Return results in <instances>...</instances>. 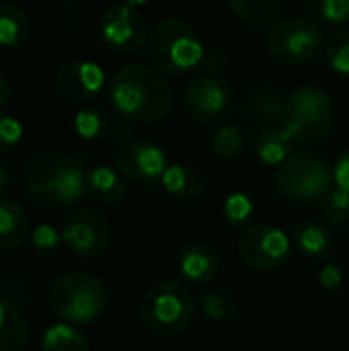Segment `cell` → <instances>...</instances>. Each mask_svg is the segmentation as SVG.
I'll return each instance as SVG.
<instances>
[{"label":"cell","instance_id":"obj_1","mask_svg":"<svg viewBox=\"0 0 349 351\" xmlns=\"http://www.w3.org/2000/svg\"><path fill=\"white\" fill-rule=\"evenodd\" d=\"M109 101L128 121L156 123L171 113L173 90L154 66L128 64L109 80Z\"/></svg>","mask_w":349,"mask_h":351},{"label":"cell","instance_id":"obj_2","mask_svg":"<svg viewBox=\"0 0 349 351\" xmlns=\"http://www.w3.org/2000/svg\"><path fill=\"white\" fill-rule=\"evenodd\" d=\"M204 43L197 31L183 19H163L150 33L148 56L156 70L181 76L195 70L204 58Z\"/></svg>","mask_w":349,"mask_h":351},{"label":"cell","instance_id":"obj_3","mask_svg":"<svg viewBox=\"0 0 349 351\" xmlns=\"http://www.w3.org/2000/svg\"><path fill=\"white\" fill-rule=\"evenodd\" d=\"M331 165L315 152H292L274 173V191L290 202L313 204L325 199L333 187Z\"/></svg>","mask_w":349,"mask_h":351},{"label":"cell","instance_id":"obj_4","mask_svg":"<svg viewBox=\"0 0 349 351\" xmlns=\"http://www.w3.org/2000/svg\"><path fill=\"white\" fill-rule=\"evenodd\" d=\"M195 315V298L181 282H158L146 290L140 302V317L146 329L173 337L185 331Z\"/></svg>","mask_w":349,"mask_h":351},{"label":"cell","instance_id":"obj_5","mask_svg":"<svg viewBox=\"0 0 349 351\" xmlns=\"http://www.w3.org/2000/svg\"><path fill=\"white\" fill-rule=\"evenodd\" d=\"M49 308L64 323H93L105 308L103 284L91 274H66L49 288Z\"/></svg>","mask_w":349,"mask_h":351},{"label":"cell","instance_id":"obj_6","mask_svg":"<svg viewBox=\"0 0 349 351\" xmlns=\"http://www.w3.org/2000/svg\"><path fill=\"white\" fill-rule=\"evenodd\" d=\"M335 123L333 99L317 86H300L288 95L284 128L294 140L313 144L325 140Z\"/></svg>","mask_w":349,"mask_h":351},{"label":"cell","instance_id":"obj_7","mask_svg":"<svg viewBox=\"0 0 349 351\" xmlns=\"http://www.w3.org/2000/svg\"><path fill=\"white\" fill-rule=\"evenodd\" d=\"M267 53L286 66H302L325 47L323 31L309 19L290 16L278 21L265 37Z\"/></svg>","mask_w":349,"mask_h":351},{"label":"cell","instance_id":"obj_8","mask_svg":"<svg viewBox=\"0 0 349 351\" xmlns=\"http://www.w3.org/2000/svg\"><path fill=\"white\" fill-rule=\"evenodd\" d=\"M239 255L255 271H276L288 263L292 243L284 230L272 224H255L239 237Z\"/></svg>","mask_w":349,"mask_h":351},{"label":"cell","instance_id":"obj_9","mask_svg":"<svg viewBox=\"0 0 349 351\" xmlns=\"http://www.w3.org/2000/svg\"><path fill=\"white\" fill-rule=\"evenodd\" d=\"M234 105L232 86L214 74L193 78L183 93V107L193 121L214 123L224 119Z\"/></svg>","mask_w":349,"mask_h":351},{"label":"cell","instance_id":"obj_10","mask_svg":"<svg viewBox=\"0 0 349 351\" xmlns=\"http://www.w3.org/2000/svg\"><path fill=\"white\" fill-rule=\"evenodd\" d=\"M62 241L80 259H97L111 245V228L95 210H74L62 224Z\"/></svg>","mask_w":349,"mask_h":351},{"label":"cell","instance_id":"obj_11","mask_svg":"<svg viewBox=\"0 0 349 351\" xmlns=\"http://www.w3.org/2000/svg\"><path fill=\"white\" fill-rule=\"evenodd\" d=\"M101 37L109 49L134 56L148 43V27L134 6L111 4L101 16Z\"/></svg>","mask_w":349,"mask_h":351},{"label":"cell","instance_id":"obj_12","mask_svg":"<svg viewBox=\"0 0 349 351\" xmlns=\"http://www.w3.org/2000/svg\"><path fill=\"white\" fill-rule=\"evenodd\" d=\"M115 167L117 171L144 185V187H156L163 181V175L167 171V154L160 146L146 142V140H130L123 142L115 150Z\"/></svg>","mask_w":349,"mask_h":351},{"label":"cell","instance_id":"obj_13","mask_svg":"<svg viewBox=\"0 0 349 351\" xmlns=\"http://www.w3.org/2000/svg\"><path fill=\"white\" fill-rule=\"evenodd\" d=\"M105 84V72L99 64L88 60H76L64 64L56 74L58 95L74 105L88 103L95 99Z\"/></svg>","mask_w":349,"mask_h":351},{"label":"cell","instance_id":"obj_14","mask_svg":"<svg viewBox=\"0 0 349 351\" xmlns=\"http://www.w3.org/2000/svg\"><path fill=\"white\" fill-rule=\"evenodd\" d=\"M74 160L70 154L62 152H43L37 154L27 171H25V187L33 204L45 210H56L53 208V187L62 173L68 169V165Z\"/></svg>","mask_w":349,"mask_h":351},{"label":"cell","instance_id":"obj_15","mask_svg":"<svg viewBox=\"0 0 349 351\" xmlns=\"http://www.w3.org/2000/svg\"><path fill=\"white\" fill-rule=\"evenodd\" d=\"M220 267L218 251L206 243H193L183 249L179 257V271L189 286H206L210 284Z\"/></svg>","mask_w":349,"mask_h":351},{"label":"cell","instance_id":"obj_16","mask_svg":"<svg viewBox=\"0 0 349 351\" xmlns=\"http://www.w3.org/2000/svg\"><path fill=\"white\" fill-rule=\"evenodd\" d=\"M294 136L284 128V123L263 125L255 138V152L261 162L280 167L294 148Z\"/></svg>","mask_w":349,"mask_h":351},{"label":"cell","instance_id":"obj_17","mask_svg":"<svg viewBox=\"0 0 349 351\" xmlns=\"http://www.w3.org/2000/svg\"><path fill=\"white\" fill-rule=\"evenodd\" d=\"M128 187L119 171L111 167H88L86 169V193L101 204H117L123 199Z\"/></svg>","mask_w":349,"mask_h":351},{"label":"cell","instance_id":"obj_18","mask_svg":"<svg viewBox=\"0 0 349 351\" xmlns=\"http://www.w3.org/2000/svg\"><path fill=\"white\" fill-rule=\"evenodd\" d=\"M294 247L311 259H325L331 255L335 243L327 226H323L317 220H302L296 224L294 234H292Z\"/></svg>","mask_w":349,"mask_h":351},{"label":"cell","instance_id":"obj_19","mask_svg":"<svg viewBox=\"0 0 349 351\" xmlns=\"http://www.w3.org/2000/svg\"><path fill=\"white\" fill-rule=\"evenodd\" d=\"M286 103H288V95L284 90L263 86V88H255L247 97V111L253 119L265 125L284 123Z\"/></svg>","mask_w":349,"mask_h":351},{"label":"cell","instance_id":"obj_20","mask_svg":"<svg viewBox=\"0 0 349 351\" xmlns=\"http://www.w3.org/2000/svg\"><path fill=\"white\" fill-rule=\"evenodd\" d=\"M29 237V216L12 199H0V249H16Z\"/></svg>","mask_w":349,"mask_h":351},{"label":"cell","instance_id":"obj_21","mask_svg":"<svg viewBox=\"0 0 349 351\" xmlns=\"http://www.w3.org/2000/svg\"><path fill=\"white\" fill-rule=\"evenodd\" d=\"M29 337V325L19 306L0 298V351H21Z\"/></svg>","mask_w":349,"mask_h":351},{"label":"cell","instance_id":"obj_22","mask_svg":"<svg viewBox=\"0 0 349 351\" xmlns=\"http://www.w3.org/2000/svg\"><path fill=\"white\" fill-rule=\"evenodd\" d=\"M160 183L177 199H195L204 193V177L191 165H169Z\"/></svg>","mask_w":349,"mask_h":351},{"label":"cell","instance_id":"obj_23","mask_svg":"<svg viewBox=\"0 0 349 351\" xmlns=\"http://www.w3.org/2000/svg\"><path fill=\"white\" fill-rule=\"evenodd\" d=\"M210 150L220 160H239L247 150V136L239 125L222 123L210 136Z\"/></svg>","mask_w":349,"mask_h":351},{"label":"cell","instance_id":"obj_24","mask_svg":"<svg viewBox=\"0 0 349 351\" xmlns=\"http://www.w3.org/2000/svg\"><path fill=\"white\" fill-rule=\"evenodd\" d=\"M29 37V16L16 4L0 6V45L8 49L21 47Z\"/></svg>","mask_w":349,"mask_h":351},{"label":"cell","instance_id":"obj_25","mask_svg":"<svg viewBox=\"0 0 349 351\" xmlns=\"http://www.w3.org/2000/svg\"><path fill=\"white\" fill-rule=\"evenodd\" d=\"M228 8L239 21L263 27L278 19L282 10V0H228Z\"/></svg>","mask_w":349,"mask_h":351},{"label":"cell","instance_id":"obj_26","mask_svg":"<svg viewBox=\"0 0 349 351\" xmlns=\"http://www.w3.org/2000/svg\"><path fill=\"white\" fill-rule=\"evenodd\" d=\"M39 351H91V348L86 337L70 323H56L43 333Z\"/></svg>","mask_w":349,"mask_h":351},{"label":"cell","instance_id":"obj_27","mask_svg":"<svg viewBox=\"0 0 349 351\" xmlns=\"http://www.w3.org/2000/svg\"><path fill=\"white\" fill-rule=\"evenodd\" d=\"M111 113L101 107V105H88L82 107L76 115H74V132L84 138V140H97L103 138L109 130H111Z\"/></svg>","mask_w":349,"mask_h":351},{"label":"cell","instance_id":"obj_28","mask_svg":"<svg viewBox=\"0 0 349 351\" xmlns=\"http://www.w3.org/2000/svg\"><path fill=\"white\" fill-rule=\"evenodd\" d=\"M200 306H202L204 315L210 321H216V323H228L239 313L237 298L232 294H228L226 290H210V292H206L202 296Z\"/></svg>","mask_w":349,"mask_h":351},{"label":"cell","instance_id":"obj_29","mask_svg":"<svg viewBox=\"0 0 349 351\" xmlns=\"http://www.w3.org/2000/svg\"><path fill=\"white\" fill-rule=\"evenodd\" d=\"M306 10L321 23L337 25L349 19V0H304Z\"/></svg>","mask_w":349,"mask_h":351},{"label":"cell","instance_id":"obj_30","mask_svg":"<svg viewBox=\"0 0 349 351\" xmlns=\"http://www.w3.org/2000/svg\"><path fill=\"white\" fill-rule=\"evenodd\" d=\"M327 64L337 74H349V29H339L331 35L325 47Z\"/></svg>","mask_w":349,"mask_h":351},{"label":"cell","instance_id":"obj_31","mask_svg":"<svg viewBox=\"0 0 349 351\" xmlns=\"http://www.w3.org/2000/svg\"><path fill=\"white\" fill-rule=\"evenodd\" d=\"M323 218L331 226H344L349 220V191L335 187L323 199Z\"/></svg>","mask_w":349,"mask_h":351},{"label":"cell","instance_id":"obj_32","mask_svg":"<svg viewBox=\"0 0 349 351\" xmlns=\"http://www.w3.org/2000/svg\"><path fill=\"white\" fill-rule=\"evenodd\" d=\"M253 216V202L245 193H232L224 202V218L232 226L245 224Z\"/></svg>","mask_w":349,"mask_h":351},{"label":"cell","instance_id":"obj_33","mask_svg":"<svg viewBox=\"0 0 349 351\" xmlns=\"http://www.w3.org/2000/svg\"><path fill=\"white\" fill-rule=\"evenodd\" d=\"M62 232H58L53 226L49 224H41L33 230L31 234V245L37 253L41 255H51L58 251V247L62 245Z\"/></svg>","mask_w":349,"mask_h":351},{"label":"cell","instance_id":"obj_34","mask_svg":"<svg viewBox=\"0 0 349 351\" xmlns=\"http://www.w3.org/2000/svg\"><path fill=\"white\" fill-rule=\"evenodd\" d=\"M23 140V125L10 115H0V154L16 150Z\"/></svg>","mask_w":349,"mask_h":351},{"label":"cell","instance_id":"obj_35","mask_svg":"<svg viewBox=\"0 0 349 351\" xmlns=\"http://www.w3.org/2000/svg\"><path fill=\"white\" fill-rule=\"evenodd\" d=\"M228 64H230V58H228V53H226L222 47L214 45V47H210V49L204 51L202 66H204L210 74L218 76L220 72H224V70L228 68Z\"/></svg>","mask_w":349,"mask_h":351},{"label":"cell","instance_id":"obj_36","mask_svg":"<svg viewBox=\"0 0 349 351\" xmlns=\"http://www.w3.org/2000/svg\"><path fill=\"white\" fill-rule=\"evenodd\" d=\"M344 280H346V276H344V271H341L337 265H327V267L319 274L321 286H323L325 290H329V292H337V290L344 286Z\"/></svg>","mask_w":349,"mask_h":351},{"label":"cell","instance_id":"obj_37","mask_svg":"<svg viewBox=\"0 0 349 351\" xmlns=\"http://www.w3.org/2000/svg\"><path fill=\"white\" fill-rule=\"evenodd\" d=\"M333 181H335V187L349 191V150H346L337 158V162L333 167Z\"/></svg>","mask_w":349,"mask_h":351},{"label":"cell","instance_id":"obj_38","mask_svg":"<svg viewBox=\"0 0 349 351\" xmlns=\"http://www.w3.org/2000/svg\"><path fill=\"white\" fill-rule=\"evenodd\" d=\"M10 84H8V80H6V76L0 72V107H4L8 101H10Z\"/></svg>","mask_w":349,"mask_h":351},{"label":"cell","instance_id":"obj_39","mask_svg":"<svg viewBox=\"0 0 349 351\" xmlns=\"http://www.w3.org/2000/svg\"><path fill=\"white\" fill-rule=\"evenodd\" d=\"M10 171L4 165H0V193H4L10 187Z\"/></svg>","mask_w":349,"mask_h":351},{"label":"cell","instance_id":"obj_40","mask_svg":"<svg viewBox=\"0 0 349 351\" xmlns=\"http://www.w3.org/2000/svg\"><path fill=\"white\" fill-rule=\"evenodd\" d=\"M146 2H150V0H123V4H128V6H142V4H146Z\"/></svg>","mask_w":349,"mask_h":351}]
</instances>
